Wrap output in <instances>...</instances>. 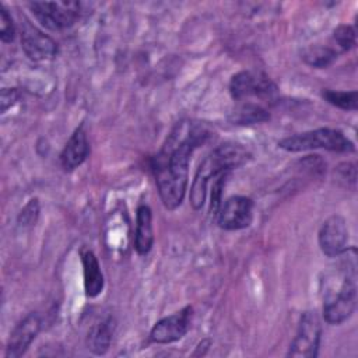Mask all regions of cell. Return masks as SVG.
Instances as JSON below:
<instances>
[{"label":"cell","mask_w":358,"mask_h":358,"mask_svg":"<svg viewBox=\"0 0 358 358\" xmlns=\"http://www.w3.org/2000/svg\"><path fill=\"white\" fill-rule=\"evenodd\" d=\"M210 136L204 124L183 120L172 129L161 151L154 157L152 172L165 208L175 210L182 204L187 187L190 157Z\"/></svg>","instance_id":"1"},{"label":"cell","mask_w":358,"mask_h":358,"mask_svg":"<svg viewBox=\"0 0 358 358\" xmlns=\"http://www.w3.org/2000/svg\"><path fill=\"white\" fill-rule=\"evenodd\" d=\"M341 253L340 267L326 280L323 296V317L330 324H341L354 312L357 305V264L355 249Z\"/></svg>","instance_id":"2"},{"label":"cell","mask_w":358,"mask_h":358,"mask_svg":"<svg viewBox=\"0 0 358 358\" xmlns=\"http://www.w3.org/2000/svg\"><path fill=\"white\" fill-rule=\"evenodd\" d=\"M252 155L246 148L239 144H221L213 150L199 165L192 189H190V204L194 210L203 207L207 193V185L210 179L215 178L220 173L229 172L234 168H238L246 164Z\"/></svg>","instance_id":"3"},{"label":"cell","mask_w":358,"mask_h":358,"mask_svg":"<svg viewBox=\"0 0 358 358\" xmlns=\"http://www.w3.org/2000/svg\"><path fill=\"white\" fill-rule=\"evenodd\" d=\"M278 147L288 152H302L310 150H327L334 152L355 151L354 143L345 137L343 131L329 127H320L285 137L278 141Z\"/></svg>","instance_id":"4"},{"label":"cell","mask_w":358,"mask_h":358,"mask_svg":"<svg viewBox=\"0 0 358 358\" xmlns=\"http://www.w3.org/2000/svg\"><path fill=\"white\" fill-rule=\"evenodd\" d=\"M28 7L38 22L50 31L71 27L80 15V3L77 1H34Z\"/></svg>","instance_id":"5"},{"label":"cell","mask_w":358,"mask_h":358,"mask_svg":"<svg viewBox=\"0 0 358 358\" xmlns=\"http://www.w3.org/2000/svg\"><path fill=\"white\" fill-rule=\"evenodd\" d=\"M229 92L238 102H246L252 98L270 99L277 92V85L260 71L243 70L231 78Z\"/></svg>","instance_id":"6"},{"label":"cell","mask_w":358,"mask_h":358,"mask_svg":"<svg viewBox=\"0 0 358 358\" xmlns=\"http://www.w3.org/2000/svg\"><path fill=\"white\" fill-rule=\"evenodd\" d=\"M322 337V323L317 313L308 310L302 313L295 338L292 340L288 357L292 358H315L319 351Z\"/></svg>","instance_id":"7"},{"label":"cell","mask_w":358,"mask_h":358,"mask_svg":"<svg viewBox=\"0 0 358 358\" xmlns=\"http://www.w3.org/2000/svg\"><path fill=\"white\" fill-rule=\"evenodd\" d=\"M253 220V201L245 196H232L221 204L217 213V222L228 231L243 229Z\"/></svg>","instance_id":"8"},{"label":"cell","mask_w":358,"mask_h":358,"mask_svg":"<svg viewBox=\"0 0 358 358\" xmlns=\"http://www.w3.org/2000/svg\"><path fill=\"white\" fill-rule=\"evenodd\" d=\"M192 306L158 320L150 331V338L158 344H168L180 340L189 330L192 322Z\"/></svg>","instance_id":"9"},{"label":"cell","mask_w":358,"mask_h":358,"mask_svg":"<svg viewBox=\"0 0 358 358\" xmlns=\"http://www.w3.org/2000/svg\"><path fill=\"white\" fill-rule=\"evenodd\" d=\"M348 228L341 215L329 217L319 231V246L329 257H337L347 249Z\"/></svg>","instance_id":"10"},{"label":"cell","mask_w":358,"mask_h":358,"mask_svg":"<svg viewBox=\"0 0 358 358\" xmlns=\"http://www.w3.org/2000/svg\"><path fill=\"white\" fill-rule=\"evenodd\" d=\"M21 46L24 53L35 62L49 60L57 55V43L31 24H24L22 27Z\"/></svg>","instance_id":"11"},{"label":"cell","mask_w":358,"mask_h":358,"mask_svg":"<svg viewBox=\"0 0 358 358\" xmlns=\"http://www.w3.org/2000/svg\"><path fill=\"white\" fill-rule=\"evenodd\" d=\"M41 330V319L36 313L27 315L11 331L7 348H6V357L7 358H18L21 357L27 348L31 345V343L35 340L36 334Z\"/></svg>","instance_id":"12"},{"label":"cell","mask_w":358,"mask_h":358,"mask_svg":"<svg viewBox=\"0 0 358 358\" xmlns=\"http://www.w3.org/2000/svg\"><path fill=\"white\" fill-rule=\"evenodd\" d=\"M90 144L87 140V134L84 131V127L80 126L74 130V133L71 134L60 154L62 166L66 171H73L87 159Z\"/></svg>","instance_id":"13"},{"label":"cell","mask_w":358,"mask_h":358,"mask_svg":"<svg viewBox=\"0 0 358 358\" xmlns=\"http://www.w3.org/2000/svg\"><path fill=\"white\" fill-rule=\"evenodd\" d=\"M154 243L152 232V213L145 204L137 208L136 215V234H134V248L138 255H147Z\"/></svg>","instance_id":"14"},{"label":"cell","mask_w":358,"mask_h":358,"mask_svg":"<svg viewBox=\"0 0 358 358\" xmlns=\"http://www.w3.org/2000/svg\"><path fill=\"white\" fill-rule=\"evenodd\" d=\"M83 273H84V289L88 298L98 296L103 289V274L101 271L96 256L92 250H84L81 253Z\"/></svg>","instance_id":"15"},{"label":"cell","mask_w":358,"mask_h":358,"mask_svg":"<svg viewBox=\"0 0 358 358\" xmlns=\"http://www.w3.org/2000/svg\"><path fill=\"white\" fill-rule=\"evenodd\" d=\"M270 119V113L255 102H239L238 106L231 112L229 120L234 124H255L263 123Z\"/></svg>","instance_id":"16"},{"label":"cell","mask_w":358,"mask_h":358,"mask_svg":"<svg viewBox=\"0 0 358 358\" xmlns=\"http://www.w3.org/2000/svg\"><path fill=\"white\" fill-rule=\"evenodd\" d=\"M110 341H112L110 319L101 320L99 323H96L88 333V338H87L88 350H91L96 355L105 354L110 345Z\"/></svg>","instance_id":"17"},{"label":"cell","mask_w":358,"mask_h":358,"mask_svg":"<svg viewBox=\"0 0 358 358\" xmlns=\"http://www.w3.org/2000/svg\"><path fill=\"white\" fill-rule=\"evenodd\" d=\"M338 52L330 46H312L303 52V60L316 69L329 67L336 59Z\"/></svg>","instance_id":"18"},{"label":"cell","mask_w":358,"mask_h":358,"mask_svg":"<svg viewBox=\"0 0 358 358\" xmlns=\"http://www.w3.org/2000/svg\"><path fill=\"white\" fill-rule=\"evenodd\" d=\"M323 98L333 106L344 110H357L358 108V92L354 91H323Z\"/></svg>","instance_id":"19"},{"label":"cell","mask_w":358,"mask_h":358,"mask_svg":"<svg viewBox=\"0 0 358 358\" xmlns=\"http://www.w3.org/2000/svg\"><path fill=\"white\" fill-rule=\"evenodd\" d=\"M333 41L340 52H348L355 45V29L351 25H338L333 32Z\"/></svg>","instance_id":"20"},{"label":"cell","mask_w":358,"mask_h":358,"mask_svg":"<svg viewBox=\"0 0 358 358\" xmlns=\"http://www.w3.org/2000/svg\"><path fill=\"white\" fill-rule=\"evenodd\" d=\"M15 38V27L7 8L0 4V39L6 43L13 42Z\"/></svg>","instance_id":"21"},{"label":"cell","mask_w":358,"mask_h":358,"mask_svg":"<svg viewBox=\"0 0 358 358\" xmlns=\"http://www.w3.org/2000/svg\"><path fill=\"white\" fill-rule=\"evenodd\" d=\"M228 172L220 173L215 178H213V186H211V201H210V213L213 215H217L220 207H221V194H222V187L225 185V178Z\"/></svg>","instance_id":"22"},{"label":"cell","mask_w":358,"mask_h":358,"mask_svg":"<svg viewBox=\"0 0 358 358\" xmlns=\"http://www.w3.org/2000/svg\"><path fill=\"white\" fill-rule=\"evenodd\" d=\"M38 215H39V203H38V199H32L21 210V213L18 215V224L22 227L34 225L36 222Z\"/></svg>","instance_id":"23"},{"label":"cell","mask_w":358,"mask_h":358,"mask_svg":"<svg viewBox=\"0 0 358 358\" xmlns=\"http://www.w3.org/2000/svg\"><path fill=\"white\" fill-rule=\"evenodd\" d=\"M20 98V92L15 88H3L1 90V112H6L13 106Z\"/></svg>","instance_id":"24"},{"label":"cell","mask_w":358,"mask_h":358,"mask_svg":"<svg viewBox=\"0 0 358 358\" xmlns=\"http://www.w3.org/2000/svg\"><path fill=\"white\" fill-rule=\"evenodd\" d=\"M341 179H345L347 180V186H348V182L354 186L355 185V165L351 164V162H344L341 165H338L337 168Z\"/></svg>","instance_id":"25"}]
</instances>
